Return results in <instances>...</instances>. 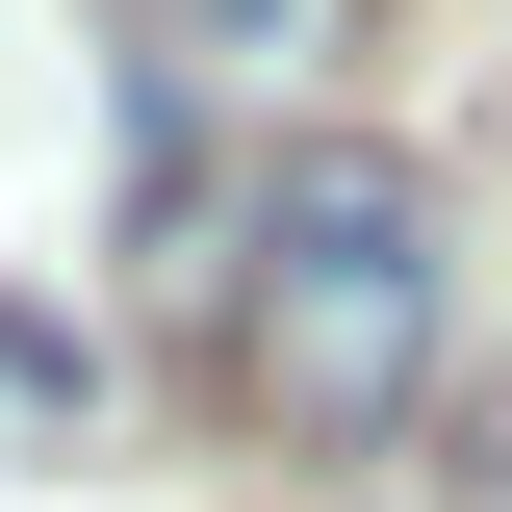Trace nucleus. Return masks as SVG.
Instances as JSON below:
<instances>
[{
  "mask_svg": "<svg viewBox=\"0 0 512 512\" xmlns=\"http://www.w3.org/2000/svg\"><path fill=\"white\" fill-rule=\"evenodd\" d=\"M231 384L256 436H384L410 384H436V205L410 154H282L231 231Z\"/></svg>",
  "mask_w": 512,
  "mask_h": 512,
  "instance_id": "1",
  "label": "nucleus"
},
{
  "mask_svg": "<svg viewBox=\"0 0 512 512\" xmlns=\"http://www.w3.org/2000/svg\"><path fill=\"white\" fill-rule=\"evenodd\" d=\"M154 52H205V77H333V52H384V0H154Z\"/></svg>",
  "mask_w": 512,
  "mask_h": 512,
  "instance_id": "2",
  "label": "nucleus"
},
{
  "mask_svg": "<svg viewBox=\"0 0 512 512\" xmlns=\"http://www.w3.org/2000/svg\"><path fill=\"white\" fill-rule=\"evenodd\" d=\"M0 410H77V333L52 308H0Z\"/></svg>",
  "mask_w": 512,
  "mask_h": 512,
  "instance_id": "3",
  "label": "nucleus"
}]
</instances>
